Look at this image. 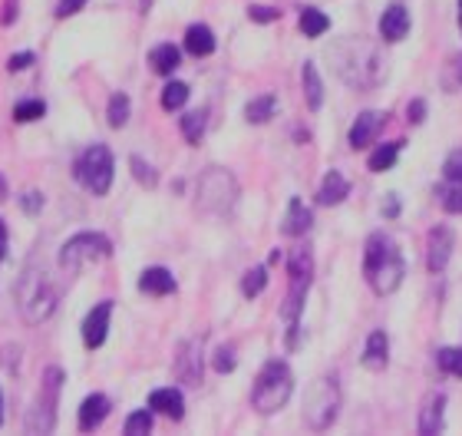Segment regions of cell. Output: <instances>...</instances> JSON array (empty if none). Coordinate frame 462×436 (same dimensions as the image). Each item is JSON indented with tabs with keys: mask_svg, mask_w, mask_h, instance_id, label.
Listing matches in <instances>:
<instances>
[{
	"mask_svg": "<svg viewBox=\"0 0 462 436\" xmlns=\"http://www.w3.org/2000/svg\"><path fill=\"white\" fill-rule=\"evenodd\" d=\"M328 60L334 63V73L354 89H376L386 79V57L374 40H364V37L337 40L328 50Z\"/></svg>",
	"mask_w": 462,
	"mask_h": 436,
	"instance_id": "1",
	"label": "cell"
},
{
	"mask_svg": "<svg viewBox=\"0 0 462 436\" xmlns=\"http://www.w3.org/2000/svg\"><path fill=\"white\" fill-rule=\"evenodd\" d=\"M403 274H406L403 255L393 245V238L383 232L370 235L364 252V278L370 282V288L376 294H393L403 284Z\"/></svg>",
	"mask_w": 462,
	"mask_h": 436,
	"instance_id": "2",
	"label": "cell"
},
{
	"mask_svg": "<svg viewBox=\"0 0 462 436\" xmlns=\"http://www.w3.org/2000/svg\"><path fill=\"white\" fill-rule=\"evenodd\" d=\"M291 390H294V374L284 360H268L261 367L258 380H254V390H251V407L258 413H278L284 404L291 400Z\"/></svg>",
	"mask_w": 462,
	"mask_h": 436,
	"instance_id": "3",
	"label": "cell"
},
{
	"mask_svg": "<svg viewBox=\"0 0 462 436\" xmlns=\"http://www.w3.org/2000/svg\"><path fill=\"white\" fill-rule=\"evenodd\" d=\"M57 301H60V291L47 282V274L43 272H27L23 278H20L17 304H20V314H23L30 324L47 320L50 314L57 311Z\"/></svg>",
	"mask_w": 462,
	"mask_h": 436,
	"instance_id": "4",
	"label": "cell"
},
{
	"mask_svg": "<svg viewBox=\"0 0 462 436\" xmlns=\"http://www.w3.org/2000/svg\"><path fill=\"white\" fill-rule=\"evenodd\" d=\"M340 413V387L337 377H320L304 397V423L310 430H328Z\"/></svg>",
	"mask_w": 462,
	"mask_h": 436,
	"instance_id": "5",
	"label": "cell"
},
{
	"mask_svg": "<svg viewBox=\"0 0 462 436\" xmlns=\"http://www.w3.org/2000/svg\"><path fill=\"white\" fill-rule=\"evenodd\" d=\"M238 202V182L228 169H208L199 179V209L212 215H225Z\"/></svg>",
	"mask_w": 462,
	"mask_h": 436,
	"instance_id": "6",
	"label": "cell"
},
{
	"mask_svg": "<svg viewBox=\"0 0 462 436\" xmlns=\"http://www.w3.org/2000/svg\"><path fill=\"white\" fill-rule=\"evenodd\" d=\"M109 255H113V242H109L106 235L79 232L63 245V252H60V268H63L67 274H77L79 268H87L89 262H103V258H109Z\"/></svg>",
	"mask_w": 462,
	"mask_h": 436,
	"instance_id": "7",
	"label": "cell"
},
{
	"mask_svg": "<svg viewBox=\"0 0 462 436\" xmlns=\"http://www.w3.org/2000/svg\"><path fill=\"white\" fill-rule=\"evenodd\" d=\"M60 387H63V370L47 367V374L40 380V394H37V400H33V410L27 413L30 433H50V430H53V423H57Z\"/></svg>",
	"mask_w": 462,
	"mask_h": 436,
	"instance_id": "8",
	"label": "cell"
},
{
	"mask_svg": "<svg viewBox=\"0 0 462 436\" xmlns=\"http://www.w3.org/2000/svg\"><path fill=\"white\" fill-rule=\"evenodd\" d=\"M288 272H291V288H288V298L281 304V314L288 320H298L300 311H304V298H308V288L314 282V255L310 248H294L288 262Z\"/></svg>",
	"mask_w": 462,
	"mask_h": 436,
	"instance_id": "9",
	"label": "cell"
},
{
	"mask_svg": "<svg viewBox=\"0 0 462 436\" xmlns=\"http://www.w3.org/2000/svg\"><path fill=\"white\" fill-rule=\"evenodd\" d=\"M77 179L87 185L93 195H106L113 185V153L103 143H93L87 153L77 159Z\"/></svg>",
	"mask_w": 462,
	"mask_h": 436,
	"instance_id": "10",
	"label": "cell"
},
{
	"mask_svg": "<svg viewBox=\"0 0 462 436\" xmlns=\"http://www.w3.org/2000/svg\"><path fill=\"white\" fill-rule=\"evenodd\" d=\"M202 370H205V360H202V338H192L185 340L179 354H175V377L195 387L199 380H202Z\"/></svg>",
	"mask_w": 462,
	"mask_h": 436,
	"instance_id": "11",
	"label": "cell"
},
{
	"mask_svg": "<svg viewBox=\"0 0 462 436\" xmlns=\"http://www.w3.org/2000/svg\"><path fill=\"white\" fill-rule=\"evenodd\" d=\"M453 248H456L453 232H449L446 225L433 228L430 238H426V268H430L433 274H443L446 264H449V258H453Z\"/></svg>",
	"mask_w": 462,
	"mask_h": 436,
	"instance_id": "12",
	"label": "cell"
},
{
	"mask_svg": "<svg viewBox=\"0 0 462 436\" xmlns=\"http://www.w3.org/2000/svg\"><path fill=\"white\" fill-rule=\"evenodd\" d=\"M109 318H113V301H103V304H97V308L87 314V320H83V344H87L89 350L103 348L106 330H109Z\"/></svg>",
	"mask_w": 462,
	"mask_h": 436,
	"instance_id": "13",
	"label": "cell"
},
{
	"mask_svg": "<svg viewBox=\"0 0 462 436\" xmlns=\"http://www.w3.org/2000/svg\"><path fill=\"white\" fill-rule=\"evenodd\" d=\"M383 123H386V113H376V109H366V113H360V116H356V123L350 126V136H346L350 149H366V145L380 136Z\"/></svg>",
	"mask_w": 462,
	"mask_h": 436,
	"instance_id": "14",
	"label": "cell"
},
{
	"mask_svg": "<svg viewBox=\"0 0 462 436\" xmlns=\"http://www.w3.org/2000/svg\"><path fill=\"white\" fill-rule=\"evenodd\" d=\"M410 33V10L403 4H393V7L383 10V17H380V37L386 43H400V40Z\"/></svg>",
	"mask_w": 462,
	"mask_h": 436,
	"instance_id": "15",
	"label": "cell"
},
{
	"mask_svg": "<svg viewBox=\"0 0 462 436\" xmlns=\"http://www.w3.org/2000/svg\"><path fill=\"white\" fill-rule=\"evenodd\" d=\"M446 427V397L443 394H430L423 400V410H420V433L436 436L443 433Z\"/></svg>",
	"mask_w": 462,
	"mask_h": 436,
	"instance_id": "16",
	"label": "cell"
},
{
	"mask_svg": "<svg viewBox=\"0 0 462 436\" xmlns=\"http://www.w3.org/2000/svg\"><path fill=\"white\" fill-rule=\"evenodd\" d=\"M149 407L155 410V413H162V417L169 420H182L185 417V397L182 390L175 387H159L149 394Z\"/></svg>",
	"mask_w": 462,
	"mask_h": 436,
	"instance_id": "17",
	"label": "cell"
},
{
	"mask_svg": "<svg viewBox=\"0 0 462 436\" xmlns=\"http://www.w3.org/2000/svg\"><path fill=\"white\" fill-rule=\"evenodd\" d=\"M109 397L106 394H89L87 400H83V407H79V430L83 433H89V430H97L103 420L109 417Z\"/></svg>",
	"mask_w": 462,
	"mask_h": 436,
	"instance_id": "18",
	"label": "cell"
},
{
	"mask_svg": "<svg viewBox=\"0 0 462 436\" xmlns=\"http://www.w3.org/2000/svg\"><path fill=\"white\" fill-rule=\"evenodd\" d=\"M139 291L152 294V298H165L175 291V278L169 268H145L143 278H139Z\"/></svg>",
	"mask_w": 462,
	"mask_h": 436,
	"instance_id": "19",
	"label": "cell"
},
{
	"mask_svg": "<svg viewBox=\"0 0 462 436\" xmlns=\"http://www.w3.org/2000/svg\"><path fill=\"white\" fill-rule=\"evenodd\" d=\"M386 360H390V338H386L383 330H374V334L366 338V348H364V367L383 370Z\"/></svg>",
	"mask_w": 462,
	"mask_h": 436,
	"instance_id": "20",
	"label": "cell"
},
{
	"mask_svg": "<svg viewBox=\"0 0 462 436\" xmlns=\"http://www.w3.org/2000/svg\"><path fill=\"white\" fill-rule=\"evenodd\" d=\"M346 195H350V182H346L337 169H330V172L324 175L320 189H318V202L320 205H340Z\"/></svg>",
	"mask_w": 462,
	"mask_h": 436,
	"instance_id": "21",
	"label": "cell"
},
{
	"mask_svg": "<svg viewBox=\"0 0 462 436\" xmlns=\"http://www.w3.org/2000/svg\"><path fill=\"white\" fill-rule=\"evenodd\" d=\"M185 50L192 53V57H212L215 53V33L205 23H192V27L185 30Z\"/></svg>",
	"mask_w": 462,
	"mask_h": 436,
	"instance_id": "22",
	"label": "cell"
},
{
	"mask_svg": "<svg viewBox=\"0 0 462 436\" xmlns=\"http://www.w3.org/2000/svg\"><path fill=\"white\" fill-rule=\"evenodd\" d=\"M310 209L300 199H291V205H288V215H284V235H291V238H298V235H304V232H310Z\"/></svg>",
	"mask_w": 462,
	"mask_h": 436,
	"instance_id": "23",
	"label": "cell"
},
{
	"mask_svg": "<svg viewBox=\"0 0 462 436\" xmlns=\"http://www.w3.org/2000/svg\"><path fill=\"white\" fill-rule=\"evenodd\" d=\"M149 63H152V70L159 77H172L175 70H179V63H182V53H179V47H172V43H159V47H152V53H149Z\"/></svg>",
	"mask_w": 462,
	"mask_h": 436,
	"instance_id": "24",
	"label": "cell"
},
{
	"mask_svg": "<svg viewBox=\"0 0 462 436\" xmlns=\"http://www.w3.org/2000/svg\"><path fill=\"white\" fill-rule=\"evenodd\" d=\"M300 79H304V97H308V107L318 113V109L324 107V83H320L318 67H314V63H304Z\"/></svg>",
	"mask_w": 462,
	"mask_h": 436,
	"instance_id": "25",
	"label": "cell"
},
{
	"mask_svg": "<svg viewBox=\"0 0 462 436\" xmlns=\"http://www.w3.org/2000/svg\"><path fill=\"white\" fill-rule=\"evenodd\" d=\"M300 30H304V37H310V40L324 37V33L330 30V20L324 17L318 7H304L300 10Z\"/></svg>",
	"mask_w": 462,
	"mask_h": 436,
	"instance_id": "26",
	"label": "cell"
},
{
	"mask_svg": "<svg viewBox=\"0 0 462 436\" xmlns=\"http://www.w3.org/2000/svg\"><path fill=\"white\" fill-rule=\"evenodd\" d=\"M400 149H403V143H383L380 149H374V155H370V172H390L396 165Z\"/></svg>",
	"mask_w": 462,
	"mask_h": 436,
	"instance_id": "27",
	"label": "cell"
},
{
	"mask_svg": "<svg viewBox=\"0 0 462 436\" xmlns=\"http://www.w3.org/2000/svg\"><path fill=\"white\" fill-rule=\"evenodd\" d=\"M274 109H278V99H274V97H258V99H251L248 107H245V119H248V123H268V119L274 116Z\"/></svg>",
	"mask_w": 462,
	"mask_h": 436,
	"instance_id": "28",
	"label": "cell"
},
{
	"mask_svg": "<svg viewBox=\"0 0 462 436\" xmlns=\"http://www.w3.org/2000/svg\"><path fill=\"white\" fill-rule=\"evenodd\" d=\"M205 123H208V119H205L202 109L185 113V116H182V136L189 139L192 145H199V143H202V136H205Z\"/></svg>",
	"mask_w": 462,
	"mask_h": 436,
	"instance_id": "29",
	"label": "cell"
},
{
	"mask_svg": "<svg viewBox=\"0 0 462 436\" xmlns=\"http://www.w3.org/2000/svg\"><path fill=\"white\" fill-rule=\"evenodd\" d=\"M185 103H189V87L179 83V79H172V83L162 89V109L165 113H172V109H182Z\"/></svg>",
	"mask_w": 462,
	"mask_h": 436,
	"instance_id": "30",
	"label": "cell"
},
{
	"mask_svg": "<svg viewBox=\"0 0 462 436\" xmlns=\"http://www.w3.org/2000/svg\"><path fill=\"white\" fill-rule=\"evenodd\" d=\"M106 119L113 129H123L125 123H129V97H125V93H116V97L109 99Z\"/></svg>",
	"mask_w": 462,
	"mask_h": 436,
	"instance_id": "31",
	"label": "cell"
},
{
	"mask_svg": "<svg viewBox=\"0 0 462 436\" xmlns=\"http://www.w3.org/2000/svg\"><path fill=\"white\" fill-rule=\"evenodd\" d=\"M264 288H268V268H251V272L241 278V294H245V298H258Z\"/></svg>",
	"mask_w": 462,
	"mask_h": 436,
	"instance_id": "32",
	"label": "cell"
},
{
	"mask_svg": "<svg viewBox=\"0 0 462 436\" xmlns=\"http://www.w3.org/2000/svg\"><path fill=\"white\" fill-rule=\"evenodd\" d=\"M439 195V205H443L449 215H462V182H453V185H443V189H436Z\"/></svg>",
	"mask_w": 462,
	"mask_h": 436,
	"instance_id": "33",
	"label": "cell"
},
{
	"mask_svg": "<svg viewBox=\"0 0 462 436\" xmlns=\"http://www.w3.org/2000/svg\"><path fill=\"white\" fill-rule=\"evenodd\" d=\"M43 113H47V103H43V99H23V103L14 107V119H17V123H33V119H40Z\"/></svg>",
	"mask_w": 462,
	"mask_h": 436,
	"instance_id": "34",
	"label": "cell"
},
{
	"mask_svg": "<svg viewBox=\"0 0 462 436\" xmlns=\"http://www.w3.org/2000/svg\"><path fill=\"white\" fill-rule=\"evenodd\" d=\"M436 364H439L446 374L462 377V348H443L439 354H436Z\"/></svg>",
	"mask_w": 462,
	"mask_h": 436,
	"instance_id": "35",
	"label": "cell"
},
{
	"mask_svg": "<svg viewBox=\"0 0 462 436\" xmlns=\"http://www.w3.org/2000/svg\"><path fill=\"white\" fill-rule=\"evenodd\" d=\"M129 165H133V175L145 185V189H155V182H159V175H155V169H152L149 162H145L143 155H133V159H129Z\"/></svg>",
	"mask_w": 462,
	"mask_h": 436,
	"instance_id": "36",
	"label": "cell"
},
{
	"mask_svg": "<svg viewBox=\"0 0 462 436\" xmlns=\"http://www.w3.org/2000/svg\"><path fill=\"white\" fill-rule=\"evenodd\" d=\"M149 430H152V413H149V410H135V413H129V420H125V433L139 436V433H149Z\"/></svg>",
	"mask_w": 462,
	"mask_h": 436,
	"instance_id": "37",
	"label": "cell"
},
{
	"mask_svg": "<svg viewBox=\"0 0 462 436\" xmlns=\"http://www.w3.org/2000/svg\"><path fill=\"white\" fill-rule=\"evenodd\" d=\"M443 172H446L449 182H462V149H453V153L446 155Z\"/></svg>",
	"mask_w": 462,
	"mask_h": 436,
	"instance_id": "38",
	"label": "cell"
},
{
	"mask_svg": "<svg viewBox=\"0 0 462 436\" xmlns=\"http://www.w3.org/2000/svg\"><path fill=\"white\" fill-rule=\"evenodd\" d=\"M20 205H23V212L27 215H40V209H43V195H40L37 189H30V192L20 195Z\"/></svg>",
	"mask_w": 462,
	"mask_h": 436,
	"instance_id": "39",
	"label": "cell"
},
{
	"mask_svg": "<svg viewBox=\"0 0 462 436\" xmlns=\"http://www.w3.org/2000/svg\"><path fill=\"white\" fill-rule=\"evenodd\" d=\"M215 370H218V374H228V370H235V354H231V348L215 350Z\"/></svg>",
	"mask_w": 462,
	"mask_h": 436,
	"instance_id": "40",
	"label": "cell"
},
{
	"mask_svg": "<svg viewBox=\"0 0 462 436\" xmlns=\"http://www.w3.org/2000/svg\"><path fill=\"white\" fill-rule=\"evenodd\" d=\"M248 17L251 20H258V23H271V20H278L281 17V10H274V7H248Z\"/></svg>",
	"mask_w": 462,
	"mask_h": 436,
	"instance_id": "41",
	"label": "cell"
},
{
	"mask_svg": "<svg viewBox=\"0 0 462 436\" xmlns=\"http://www.w3.org/2000/svg\"><path fill=\"white\" fill-rule=\"evenodd\" d=\"M87 0H57V17H73L77 10H83Z\"/></svg>",
	"mask_w": 462,
	"mask_h": 436,
	"instance_id": "42",
	"label": "cell"
},
{
	"mask_svg": "<svg viewBox=\"0 0 462 436\" xmlns=\"http://www.w3.org/2000/svg\"><path fill=\"white\" fill-rule=\"evenodd\" d=\"M33 63V53H17V57L7 60V70L10 73H20V70H27Z\"/></svg>",
	"mask_w": 462,
	"mask_h": 436,
	"instance_id": "43",
	"label": "cell"
},
{
	"mask_svg": "<svg viewBox=\"0 0 462 436\" xmlns=\"http://www.w3.org/2000/svg\"><path fill=\"white\" fill-rule=\"evenodd\" d=\"M406 116H410V123H423V119H426V103H423V99H413V103L406 107Z\"/></svg>",
	"mask_w": 462,
	"mask_h": 436,
	"instance_id": "44",
	"label": "cell"
},
{
	"mask_svg": "<svg viewBox=\"0 0 462 436\" xmlns=\"http://www.w3.org/2000/svg\"><path fill=\"white\" fill-rule=\"evenodd\" d=\"M14 20H17V0H7V14L0 17V23H4V27H10Z\"/></svg>",
	"mask_w": 462,
	"mask_h": 436,
	"instance_id": "45",
	"label": "cell"
},
{
	"mask_svg": "<svg viewBox=\"0 0 462 436\" xmlns=\"http://www.w3.org/2000/svg\"><path fill=\"white\" fill-rule=\"evenodd\" d=\"M7 258V225H4V218H0V262Z\"/></svg>",
	"mask_w": 462,
	"mask_h": 436,
	"instance_id": "46",
	"label": "cell"
},
{
	"mask_svg": "<svg viewBox=\"0 0 462 436\" xmlns=\"http://www.w3.org/2000/svg\"><path fill=\"white\" fill-rule=\"evenodd\" d=\"M396 212H400V202H396V195H390V199H386V215L393 218Z\"/></svg>",
	"mask_w": 462,
	"mask_h": 436,
	"instance_id": "47",
	"label": "cell"
},
{
	"mask_svg": "<svg viewBox=\"0 0 462 436\" xmlns=\"http://www.w3.org/2000/svg\"><path fill=\"white\" fill-rule=\"evenodd\" d=\"M4 199H7V179L0 175V202H4Z\"/></svg>",
	"mask_w": 462,
	"mask_h": 436,
	"instance_id": "48",
	"label": "cell"
},
{
	"mask_svg": "<svg viewBox=\"0 0 462 436\" xmlns=\"http://www.w3.org/2000/svg\"><path fill=\"white\" fill-rule=\"evenodd\" d=\"M149 4H152V0H143V14H145V10H149Z\"/></svg>",
	"mask_w": 462,
	"mask_h": 436,
	"instance_id": "49",
	"label": "cell"
},
{
	"mask_svg": "<svg viewBox=\"0 0 462 436\" xmlns=\"http://www.w3.org/2000/svg\"><path fill=\"white\" fill-rule=\"evenodd\" d=\"M0 420H4V397H0Z\"/></svg>",
	"mask_w": 462,
	"mask_h": 436,
	"instance_id": "50",
	"label": "cell"
},
{
	"mask_svg": "<svg viewBox=\"0 0 462 436\" xmlns=\"http://www.w3.org/2000/svg\"><path fill=\"white\" fill-rule=\"evenodd\" d=\"M459 27H462V0H459Z\"/></svg>",
	"mask_w": 462,
	"mask_h": 436,
	"instance_id": "51",
	"label": "cell"
},
{
	"mask_svg": "<svg viewBox=\"0 0 462 436\" xmlns=\"http://www.w3.org/2000/svg\"><path fill=\"white\" fill-rule=\"evenodd\" d=\"M459 77H462V60H459Z\"/></svg>",
	"mask_w": 462,
	"mask_h": 436,
	"instance_id": "52",
	"label": "cell"
}]
</instances>
